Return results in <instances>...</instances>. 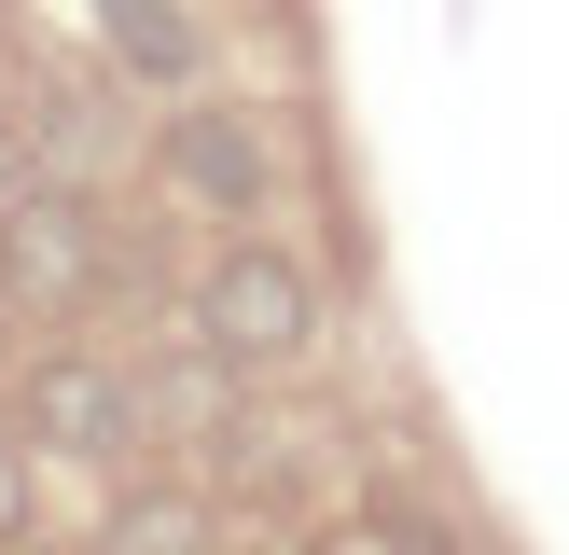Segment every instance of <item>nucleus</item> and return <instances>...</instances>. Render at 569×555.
Returning a JSON list of instances; mask_svg holds the SVG:
<instances>
[{
  "instance_id": "nucleus-1",
  "label": "nucleus",
  "mask_w": 569,
  "mask_h": 555,
  "mask_svg": "<svg viewBox=\"0 0 569 555\" xmlns=\"http://www.w3.org/2000/svg\"><path fill=\"white\" fill-rule=\"evenodd\" d=\"M194 347L237 361V375H306V361H320V278L278 236L209 250V278H194Z\"/></svg>"
},
{
  "instance_id": "nucleus-2",
  "label": "nucleus",
  "mask_w": 569,
  "mask_h": 555,
  "mask_svg": "<svg viewBox=\"0 0 569 555\" xmlns=\"http://www.w3.org/2000/svg\"><path fill=\"white\" fill-rule=\"evenodd\" d=\"M111 292V222L83 181H14V209H0V305L14 320H83V305Z\"/></svg>"
},
{
  "instance_id": "nucleus-3",
  "label": "nucleus",
  "mask_w": 569,
  "mask_h": 555,
  "mask_svg": "<svg viewBox=\"0 0 569 555\" xmlns=\"http://www.w3.org/2000/svg\"><path fill=\"white\" fill-rule=\"evenodd\" d=\"M14 431L42 444V458L126 472L139 444H153V403H139V375H126V361H98V347H42V361L14 375Z\"/></svg>"
},
{
  "instance_id": "nucleus-4",
  "label": "nucleus",
  "mask_w": 569,
  "mask_h": 555,
  "mask_svg": "<svg viewBox=\"0 0 569 555\" xmlns=\"http://www.w3.org/2000/svg\"><path fill=\"white\" fill-rule=\"evenodd\" d=\"M153 153H167V181H181L194 209H222V222H250V209H264V139H250L237 111H209V98H194V111H167V139H153Z\"/></svg>"
},
{
  "instance_id": "nucleus-5",
  "label": "nucleus",
  "mask_w": 569,
  "mask_h": 555,
  "mask_svg": "<svg viewBox=\"0 0 569 555\" xmlns=\"http://www.w3.org/2000/svg\"><path fill=\"white\" fill-rule=\"evenodd\" d=\"M98 42L126 83H167V98H194V70H209V28H194V0H98Z\"/></svg>"
},
{
  "instance_id": "nucleus-6",
  "label": "nucleus",
  "mask_w": 569,
  "mask_h": 555,
  "mask_svg": "<svg viewBox=\"0 0 569 555\" xmlns=\"http://www.w3.org/2000/svg\"><path fill=\"white\" fill-rule=\"evenodd\" d=\"M98 555H209V500H126V514L98 527Z\"/></svg>"
},
{
  "instance_id": "nucleus-7",
  "label": "nucleus",
  "mask_w": 569,
  "mask_h": 555,
  "mask_svg": "<svg viewBox=\"0 0 569 555\" xmlns=\"http://www.w3.org/2000/svg\"><path fill=\"white\" fill-rule=\"evenodd\" d=\"M361 542H376V555H487V542H459L417 486H376V500H361Z\"/></svg>"
},
{
  "instance_id": "nucleus-8",
  "label": "nucleus",
  "mask_w": 569,
  "mask_h": 555,
  "mask_svg": "<svg viewBox=\"0 0 569 555\" xmlns=\"http://www.w3.org/2000/svg\"><path fill=\"white\" fill-rule=\"evenodd\" d=\"M28 500H42V444H28L14 416H0V555L28 542Z\"/></svg>"
},
{
  "instance_id": "nucleus-9",
  "label": "nucleus",
  "mask_w": 569,
  "mask_h": 555,
  "mask_svg": "<svg viewBox=\"0 0 569 555\" xmlns=\"http://www.w3.org/2000/svg\"><path fill=\"white\" fill-rule=\"evenodd\" d=\"M14 181H28V125H14V98H0V209H14Z\"/></svg>"
},
{
  "instance_id": "nucleus-10",
  "label": "nucleus",
  "mask_w": 569,
  "mask_h": 555,
  "mask_svg": "<svg viewBox=\"0 0 569 555\" xmlns=\"http://www.w3.org/2000/svg\"><path fill=\"white\" fill-rule=\"evenodd\" d=\"M0 375H14V305H0Z\"/></svg>"
}]
</instances>
